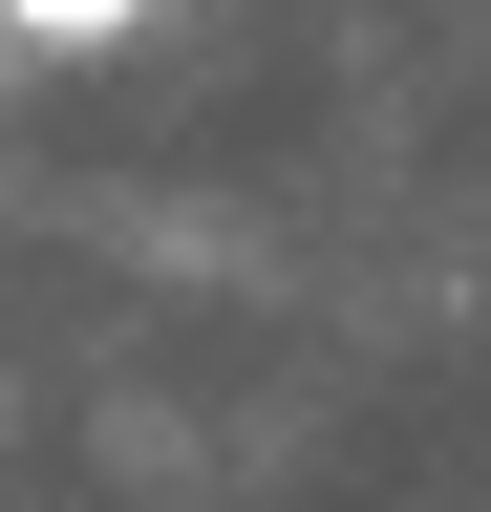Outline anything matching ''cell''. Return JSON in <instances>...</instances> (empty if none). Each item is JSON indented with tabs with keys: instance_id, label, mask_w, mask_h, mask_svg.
Masks as SVG:
<instances>
[{
	"instance_id": "1",
	"label": "cell",
	"mask_w": 491,
	"mask_h": 512,
	"mask_svg": "<svg viewBox=\"0 0 491 512\" xmlns=\"http://www.w3.org/2000/svg\"><path fill=\"white\" fill-rule=\"evenodd\" d=\"M0 22H22V43H129L150 0H0Z\"/></svg>"
}]
</instances>
